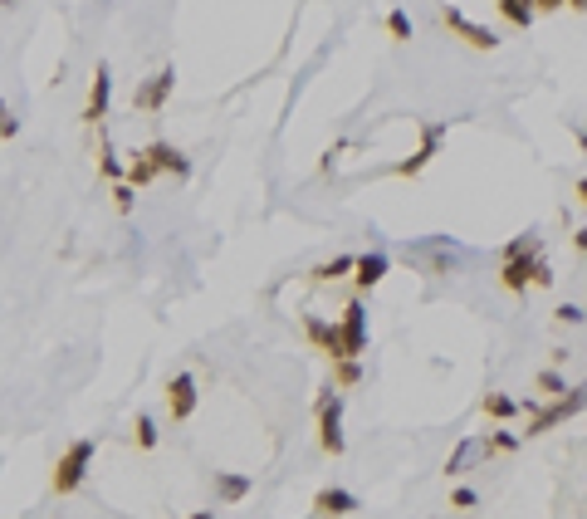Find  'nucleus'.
I'll use <instances>...</instances> for the list:
<instances>
[{"label":"nucleus","instance_id":"31","mask_svg":"<svg viewBox=\"0 0 587 519\" xmlns=\"http://www.w3.org/2000/svg\"><path fill=\"white\" fill-rule=\"evenodd\" d=\"M534 5H538V15H543V10H563L567 0H534Z\"/></svg>","mask_w":587,"mask_h":519},{"label":"nucleus","instance_id":"22","mask_svg":"<svg viewBox=\"0 0 587 519\" xmlns=\"http://www.w3.org/2000/svg\"><path fill=\"white\" fill-rule=\"evenodd\" d=\"M475 450H485V441H475V436H470V441H460V446H455V456L446 460V475H460V470L470 466V456H475Z\"/></svg>","mask_w":587,"mask_h":519},{"label":"nucleus","instance_id":"34","mask_svg":"<svg viewBox=\"0 0 587 519\" xmlns=\"http://www.w3.org/2000/svg\"><path fill=\"white\" fill-rule=\"evenodd\" d=\"M186 519H215V515H211V509H191Z\"/></svg>","mask_w":587,"mask_h":519},{"label":"nucleus","instance_id":"1","mask_svg":"<svg viewBox=\"0 0 587 519\" xmlns=\"http://www.w3.org/2000/svg\"><path fill=\"white\" fill-rule=\"evenodd\" d=\"M538 260H543V245H538L534 235H519V240H509L504 245V264H499V284H504L509 294H528Z\"/></svg>","mask_w":587,"mask_h":519},{"label":"nucleus","instance_id":"3","mask_svg":"<svg viewBox=\"0 0 587 519\" xmlns=\"http://www.w3.org/2000/svg\"><path fill=\"white\" fill-rule=\"evenodd\" d=\"M587 407V382L583 387H573V397H553L548 407H538V411H528V436H543V431H553V426H563V421H573L577 411Z\"/></svg>","mask_w":587,"mask_h":519},{"label":"nucleus","instance_id":"9","mask_svg":"<svg viewBox=\"0 0 587 519\" xmlns=\"http://www.w3.org/2000/svg\"><path fill=\"white\" fill-rule=\"evenodd\" d=\"M303 333H309V343H313V348H323L333 362H338V358H348L338 323H328V319H318V313H309V319H303Z\"/></svg>","mask_w":587,"mask_h":519},{"label":"nucleus","instance_id":"26","mask_svg":"<svg viewBox=\"0 0 587 519\" xmlns=\"http://www.w3.org/2000/svg\"><path fill=\"white\" fill-rule=\"evenodd\" d=\"M113 206H117L123 215L133 211V182H117V186H113Z\"/></svg>","mask_w":587,"mask_h":519},{"label":"nucleus","instance_id":"16","mask_svg":"<svg viewBox=\"0 0 587 519\" xmlns=\"http://www.w3.org/2000/svg\"><path fill=\"white\" fill-rule=\"evenodd\" d=\"M499 15H504L514 29H528L538 20V5L534 0H499Z\"/></svg>","mask_w":587,"mask_h":519},{"label":"nucleus","instance_id":"19","mask_svg":"<svg viewBox=\"0 0 587 519\" xmlns=\"http://www.w3.org/2000/svg\"><path fill=\"white\" fill-rule=\"evenodd\" d=\"M534 387H538V397L553 401V397H563V392H567V382H563V372H558V368H543V372L534 377Z\"/></svg>","mask_w":587,"mask_h":519},{"label":"nucleus","instance_id":"23","mask_svg":"<svg viewBox=\"0 0 587 519\" xmlns=\"http://www.w3.org/2000/svg\"><path fill=\"white\" fill-rule=\"evenodd\" d=\"M387 35L391 39H411V15H406V10H391V15H387Z\"/></svg>","mask_w":587,"mask_h":519},{"label":"nucleus","instance_id":"10","mask_svg":"<svg viewBox=\"0 0 587 519\" xmlns=\"http://www.w3.org/2000/svg\"><path fill=\"white\" fill-rule=\"evenodd\" d=\"M166 407H172V421H186L196 411V377L191 372H176L172 387H166Z\"/></svg>","mask_w":587,"mask_h":519},{"label":"nucleus","instance_id":"11","mask_svg":"<svg viewBox=\"0 0 587 519\" xmlns=\"http://www.w3.org/2000/svg\"><path fill=\"white\" fill-rule=\"evenodd\" d=\"M108 103H113V78H108V64H98L93 74V88H88V123H103L108 118Z\"/></svg>","mask_w":587,"mask_h":519},{"label":"nucleus","instance_id":"28","mask_svg":"<svg viewBox=\"0 0 587 519\" xmlns=\"http://www.w3.org/2000/svg\"><path fill=\"white\" fill-rule=\"evenodd\" d=\"M489 450H519V436L514 431H495V436H489Z\"/></svg>","mask_w":587,"mask_h":519},{"label":"nucleus","instance_id":"15","mask_svg":"<svg viewBox=\"0 0 587 519\" xmlns=\"http://www.w3.org/2000/svg\"><path fill=\"white\" fill-rule=\"evenodd\" d=\"M250 495V475H240V470H221L215 475V499H225V505H235V499Z\"/></svg>","mask_w":587,"mask_h":519},{"label":"nucleus","instance_id":"12","mask_svg":"<svg viewBox=\"0 0 587 519\" xmlns=\"http://www.w3.org/2000/svg\"><path fill=\"white\" fill-rule=\"evenodd\" d=\"M172 84H176V74H172V69H162V74H152V84H147L142 93L133 98V103L147 108V113H157V108L166 103V93H172Z\"/></svg>","mask_w":587,"mask_h":519},{"label":"nucleus","instance_id":"4","mask_svg":"<svg viewBox=\"0 0 587 519\" xmlns=\"http://www.w3.org/2000/svg\"><path fill=\"white\" fill-rule=\"evenodd\" d=\"M318 446L328 450V456H342V392L338 387H328L318 397Z\"/></svg>","mask_w":587,"mask_h":519},{"label":"nucleus","instance_id":"2","mask_svg":"<svg viewBox=\"0 0 587 519\" xmlns=\"http://www.w3.org/2000/svg\"><path fill=\"white\" fill-rule=\"evenodd\" d=\"M93 441H74V446L59 456V466H54V495H74L78 485H84V475H88V466H93Z\"/></svg>","mask_w":587,"mask_h":519},{"label":"nucleus","instance_id":"20","mask_svg":"<svg viewBox=\"0 0 587 519\" xmlns=\"http://www.w3.org/2000/svg\"><path fill=\"white\" fill-rule=\"evenodd\" d=\"M479 407H485V417H495V421H509L519 411V401L514 397H504V392H489L485 401H479Z\"/></svg>","mask_w":587,"mask_h":519},{"label":"nucleus","instance_id":"18","mask_svg":"<svg viewBox=\"0 0 587 519\" xmlns=\"http://www.w3.org/2000/svg\"><path fill=\"white\" fill-rule=\"evenodd\" d=\"M348 270H358V260H352V255H333V260H323L318 270H313V280L328 284V280H342Z\"/></svg>","mask_w":587,"mask_h":519},{"label":"nucleus","instance_id":"5","mask_svg":"<svg viewBox=\"0 0 587 519\" xmlns=\"http://www.w3.org/2000/svg\"><path fill=\"white\" fill-rule=\"evenodd\" d=\"M440 25H446L450 35H455V39H465L470 49H479V54H489V49L499 45V35H495V29L475 25V20H470V15H460V10H450V5L440 10Z\"/></svg>","mask_w":587,"mask_h":519},{"label":"nucleus","instance_id":"7","mask_svg":"<svg viewBox=\"0 0 587 519\" xmlns=\"http://www.w3.org/2000/svg\"><path fill=\"white\" fill-rule=\"evenodd\" d=\"M338 333H342V348H348V358H358V353L367 348V309H362V299H352L348 309H342Z\"/></svg>","mask_w":587,"mask_h":519},{"label":"nucleus","instance_id":"32","mask_svg":"<svg viewBox=\"0 0 587 519\" xmlns=\"http://www.w3.org/2000/svg\"><path fill=\"white\" fill-rule=\"evenodd\" d=\"M573 245H577V250L587 255V225H583V231H577V235H573Z\"/></svg>","mask_w":587,"mask_h":519},{"label":"nucleus","instance_id":"17","mask_svg":"<svg viewBox=\"0 0 587 519\" xmlns=\"http://www.w3.org/2000/svg\"><path fill=\"white\" fill-rule=\"evenodd\" d=\"M157 176H162V166L147 157V147H142V152H133V162H127V182H133V186H147V182H157Z\"/></svg>","mask_w":587,"mask_h":519},{"label":"nucleus","instance_id":"14","mask_svg":"<svg viewBox=\"0 0 587 519\" xmlns=\"http://www.w3.org/2000/svg\"><path fill=\"white\" fill-rule=\"evenodd\" d=\"M147 157H152V162L162 166V172H176V176H186V172H191V162H186V157L176 152L172 142H162V137H157V142H147Z\"/></svg>","mask_w":587,"mask_h":519},{"label":"nucleus","instance_id":"13","mask_svg":"<svg viewBox=\"0 0 587 519\" xmlns=\"http://www.w3.org/2000/svg\"><path fill=\"white\" fill-rule=\"evenodd\" d=\"M387 255L382 250H367V255H358V274H352V284L358 289H372V284H382V274H387Z\"/></svg>","mask_w":587,"mask_h":519},{"label":"nucleus","instance_id":"6","mask_svg":"<svg viewBox=\"0 0 587 519\" xmlns=\"http://www.w3.org/2000/svg\"><path fill=\"white\" fill-rule=\"evenodd\" d=\"M421 137H426V142H421V152H416V157H406V162H397V166H391L397 176H421V172H426V162L440 152V142H446V123H426V127H421Z\"/></svg>","mask_w":587,"mask_h":519},{"label":"nucleus","instance_id":"33","mask_svg":"<svg viewBox=\"0 0 587 519\" xmlns=\"http://www.w3.org/2000/svg\"><path fill=\"white\" fill-rule=\"evenodd\" d=\"M577 201L587 206V176H583V182H577Z\"/></svg>","mask_w":587,"mask_h":519},{"label":"nucleus","instance_id":"8","mask_svg":"<svg viewBox=\"0 0 587 519\" xmlns=\"http://www.w3.org/2000/svg\"><path fill=\"white\" fill-rule=\"evenodd\" d=\"M352 509H362V505H358V495L342 490V485H323L318 495H313V515L318 519H342V515H352Z\"/></svg>","mask_w":587,"mask_h":519},{"label":"nucleus","instance_id":"24","mask_svg":"<svg viewBox=\"0 0 587 519\" xmlns=\"http://www.w3.org/2000/svg\"><path fill=\"white\" fill-rule=\"evenodd\" d=\"M10 137H20V118L10 113V103L0 98V142H10Z\"/></svg>","mask_w":587,"mask_h":519},{"label":"nucleus","instance_id":"30","mask_svg":"<svg viewBox=\"0 0 587 519\" xmlns=\"http://www.w3.org/2000/svg\"><path fill=\"white\" fill-rule=\"evenodd\" d=\"M553 280H558V274L548 270V260H538V270H534V289H548Z\"/></svg>","mask_w":587,"mask_h":519},{"label":"nucleus","instance_id":"21","mask_svg":"<svg viewBox=\"0 0 587 519\" xmlns=\"http://www.w3.org/2000/svg\"><path fill=\"white\" fill-rule=\"evenodd\" d=\"M362 382V362L358 358H338V368H333V387H358Z\"/></svg>","mask_w":587,"mask_h":519},{"label":"nucleus","instance_id":"27","mask_svg":"<svg viewBox=\"0 0 587 519\" xmlns=\"http://www.w3.org/2000/svg\"><path fill=\"white\" fill-rule=\"evenodd\" d=\"M553 319H558V323H583V319H587V309H577V304H558Z\"/></svg>","mask_w":587,"mask_h":519},{"label":"nucleus","instance_id":"25","mask_svg":"<svg viewBox=\"0 0 587 519\" xmlns=\"http://www.w3.org/2000/svg\"><path fill=\"white\" fill-rule=\"evenodd\" d=\"M133 431H137V446H142V450H152V446H157V421H152V417H137V426H133Z\"/></svg>","mask_w":587,"mask_h":519},{"label":"nucleus","instance_id":"29","mask_svg":"<svg viewBox=\"0 0 587 519\" xmlns=\"http://www.w3.org/2000/svg\"><path fill=\"white\" fill-rule=\"evenodd\" d=\"M450 499H455V509H475V505H479V495H475V490H470V485H460L455 495H450Z\"/></svg>","mask_w":587,"mask_h":519}]
</instances>
